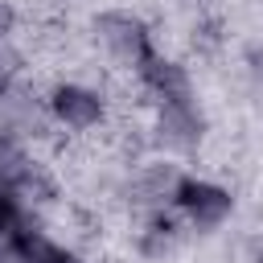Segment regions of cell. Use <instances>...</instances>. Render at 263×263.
Returning a JSON list of instances; mask_svg holds the SVG:
<instances>
[{
	"mask_svg": "<svg viewBox=\"0 0 263 263\" xmlns=\"http://www.w3.org/2000/svg\"><path fill=\"white\" fill-rule=\"evenodd\" d=\"M205 132H210V119L197 95L144 107V136H148V148L160 156H173V160L193 156L205 144Z\"/></svg>",
	"mask_w": 263,
	"mask_h": 263,
	"instance_id": "cell-1",
	"label": "cell"
},
{
	"mask_svg": "<svg viewBox=\"0 0 263 263\" xmlns=\"http://www.w3.org/2000/svg\"><path fill=\"white\" fill-rule=\"evenodd\" d=\"M45 115L66 136H90L103 132L111 119L107 86H95L86 78H53L45 86Z\"/></svg>",
	"mask_w": 263,
	"mask_h": 263,
	"instance_id": "cell-2",
	"label": "cell"
},
{
	"mask_svg": "<svg viewBox=\"0 0 263 263\" xmlns=\"http://www.w3.org/2000/svg\"><path fill=\"white\" fill-rule=\"evenodd\" d=\"M90 41H95V49L103 53L107 66L127 70V74L156 49L152 25L140 12H132V8H103V12H95L90 16Z\"/></svg>",
	"mask_w": 263,
	"mask_h": 263,
	"instance_id": "cell-3",
	"label": "cell"
},
{
	"mask_svg": "<svg viewBox=\"0 0 263 263\" xmlns=\"http://www.w3.org/2000/svg\"><path fill=\"white\" fill-rule=\"evenodd\" d=\"M168 210L185 222V230H193V234H214V230H222V226L230 222V214H234V193H230L222 181H214V177L181 173Z\"/></svg>",
	"mask_w": 263,
	"mask_h": 263,
	"instance_id": "cell-4",
	"label": "cell"
},
{
	"mask_svg": "<svg viewBox=\"0 0 263 263\" xmlns=\"http://www.w3.org/2000/svg\"><path fill=\"white\" fill-rule=\"evenodd\" d=\"M132 78H136V90H140L148 103H168V99H189V95H197L189 66H185L181 58L164 53V49H152V53L132 70Z\"/></svg>",
	"mask_w": 263,
	"mask_h": 263,
	"instance_id": "cell-5",
	"label": "cell"
},
{
	"mask_svg": "<svg viewBox=\"0 0 263 263\" xmlns=\"http://www.w3.org/2000/svg\"><path fill=\"white\" fill-rule=\"evenodd\" d=\"M185 222L173 210H152L140 214V226L132 230V251L140 263H173L177 251L185 247Z\"/></svg>",
	"mask_w": 263,
	"mask_h": 263,
	"instance_id": "cell-6",
	"label": "cell"
},
{
	"mask_svg": "<svg viewBox=\"0 0 263 263\" xmlns=\"http://www.w3.org/2000/svg\"><path fill=\"white\" fill-rule=\"evenodd\" d=\"M25 214H29V205H25L16 193L0 189V242H8V238L16 234V226L25 222Z\"/></svg>",
	"mask_w": 263,
	"mask_h": 263,
	"instance_id": "cell-7",
	"label": "cell"
},
{
	"mask_svg": "<svg viewBox=\"0 0 263 263\" xmlns=\"http://www.w3.org/2000/svg\"><path fill=\"white\" fill-rule=\"evenodd\" d=\"M242 82H247L251 99L263 107V45H251L242 53Z\"/></svg>",
	"mask_w": 263,
	"mask_h": 263,
	"instance_id": "cell-8",
	"label": "cell"
},
{
	"mask_svg": "<svg viewBox=\"0 0 263 263\" xmlns=\"http://www.w3.org/2000/svg\"><path fill=\"white\" fill-rule=\"evenodd\" d=\"M21 29V8L16 0H0V41H12Z\"/></svg>",
	"mask_w": 263,
	"mask_h": 263,
	"instance_id": "cell-9",
	"label": "cell"
},
{
	"mask_svg": "<svg viewBox=\"0 0 263 263\" xmlns=\"http://www.w3.org/2000/svg\"><path fill=\"white\" fill-rule=\"evenodd\" d=\"M193 4H197V8H210V4H214V0H193Z\"/></svg>",
	"mask_w": 263,
	"mask_h": 263,
	"instance_id": "cell-10",
	"label": "cell"
},
{
	"mask_svg": "<svg viewBox=\"0 0 263 263\" xmlns=\"http://www.w3.org/2000/svg\"><path fill=\"white\" fill-rule=\"evenodd\" d=\"M86 263H90V259H86Z\"/></svg>",
	"mask_w": 263,
	"mask_h": 263,
	"instance_id": "cell-11",
	"label": "cell"
}]
</instances>
